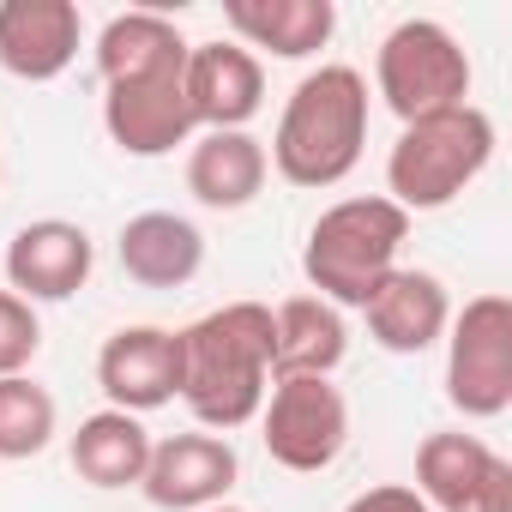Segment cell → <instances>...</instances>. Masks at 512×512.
Listing matches in <instances>:
<instances>
[{
    "instance_id": "obj_16",
    "label": "cell",
    "mask_w": 512,
    "mask_h": 512,
    "mask_svg": "<svg viewBox=\"0 0 512 512\" xmlns=\"http://www.w3.org/2000/svg\"><path fill=\"white\" fill-rule=\"evenodd\" d=\"M115 260L139 290H181L205 266V235L181 211H139L115 235Z\"/></svg>"
},
{
    "instance_id": "obj_6",
    "label": "cell",
    "mask_w": 512,
    "mask_h": 512,
    "mask_svg": "<svg viewBox=\"0 0 512 512\" xmlns=\"http://www.w3.org/2000/svg\"><path fill=\"white\" fill-rule=\"evenodd\" d=\"M446 404L470 422L512 410V302L500 290L470 296L446 326Z\"/></svg>"
},
{
    "instance_id": "obj_18",
    "label": "cell",
    "mask_w": 512,
    "mask_h": 512,
    "mask_svg": "<svg viewBox=\"0 0 512 512\" xmlns=\"http://www.w3.org/2000/svg\"><path fill=\"white\" fill-rule=\"evenodd\" d=\"M272 157L253 133H193L187 151V193L205 211H241L266 193Z\"/></svg>"
},
{
    "instance_id": "obj_24",
    "label": "cell",
    "mask_w": 512,
    "mask_h": 512,
    "mask_svg": "<svg viewBox=\"0 0 512 512\" xmlns=\"http://www.w3.org/2000/svg\"><path fill=\"white\" fill-rule=\"evenodd\" d=\"M344 512H428V506L410 482H380V488H362Z\"/></svg>"
},
{
    "instance_id": "obj_7",
    "label": "cell",
    "mask_w": 512,
    "mask_h": 512,
    "mask_svg": "<svg viewBox=\"0 0 512 512\" xmlns=\"http://www.w3.org/2000/svg\"><path fill=\"white\" fill-rule=\"evenodd\" d=\"M260 440H266L272 464H284L296 476L332 470L338 452L350 446V404L332 380L278 374L260 404Z\"/></svg>"
},
{
    "instance_id": "obj_11",
    "label": "cell",
    "mask_w": 512,
    "mask_h": 512,
    "mask_svg": "<svg viewBox=\"0 0 512 512\" xmlns=\"http://www.w3.org/2000/svg\"><path fill=\"white\" fill-rule=\"evenodd\" d=\"M97 386H103L109 410H127V416L175 404V392H181V332L121 326L97 350Z\"/></svg>"
},
{
    "instance_id": "obj_2",
    "label": "cell",
    "mask_w": 512,
    "mask_h": 512,
    "mask_svg": "<svg viewBox=\"0 0 512 512\" xmlns=\"http://www.w3.org/2000/svg\"><path fill=\"white\" fill-rule=\"evenodd\" d=\"M368 151V79L344 61L314 67L272 133V169L290 187H338Z\"/></svg>"
},
{
    "instance_id": "obj_14",
    "label": "cell",
    "mask_w": 512,
    "mask_h": 512,
    "mask_svg": "<svg viewBox=\"0 0 512 512\" xmlns=\"http://www.w3.org/2000/svg\"><path fill=\"white\" fill-rule=\"evenodd\" d=\"M85 19L73 0H0V73L49 85L79 61Z\"/></svg>"
},
{
    "instance_id": "obj_5",
    "label": "cell",
    "mask_w": 512,
    "mask_h": 512,
    "mask_svg": "<svg viewBox=\"0 0 512 512\" xmlns=\"http://www.w3.org/2000/svg\"><path fill=\"white\" fill-rule=\"evenodd\" d=\"M374 91L380 103L410 127L422 115L458 109L470 103V55L458 49V37L434 19H404L380 37L374 55Z\"/></svg>"
},
{
    "instance_id": "obj_19",
    "label": "cell",
    "mask_w": 512,
    "mask_h": 512,
    "mask_svg": "<svg viewBox=\"0 0 512 512\" xmlns=\"http://www.w3.org/2000/svg\"><path fill=\"white\" fill-rule=\"evenodd\" d=\"M350 356V326L332 302L320 296H290L272 308V362L278 374H308L332 380V368Z\"/></svg>"
},
{
    "instance_id": "obj_21",
    "label": "cell",
    "mask_w": 512,
    "mask_h": 512,
    "mask_svg": "<svg viewBox=\"0 0 512 512\" xmlns=\"http://www.w3.org/2000/svg\"><path fill=\"white\" fill-rule=\"evenodd\" d=\"M187 61V37L175 31V19L163 13H115L97 37V73L103 85H127V79H151L163 67H181Z\"/></svg>"
},
{
    "instance_id": "obj_20",
    "label": "cell",
    "mask_w": 512,
    "mask_h": 512,
    "mask_svg": "<svg viewBox=\"0 0 512 512\" xmlns=\"http://www.w3.org/2000/svg\"><path fill=\"white\" fill-rule=\"evenodd\" d=\"M67 458H73L79 482H91V488H139L145 464H151V428L127 410H97L67 440Z\"/></svg>"
},
{
    "instance_id": "obj_25",
    "label": "cell",
    "mask_w": 512,
    "mask_h": 512,
    "mask_svg": "<svg viewBox=\"0 0 512 512\" xmlns=\"http://www.w3.org/2000/svg\"><path fill=\"white\" fill-rule=\"evenodd\" d=\"M205 512H241V506H229V500H223V506H205Z\"/></svg>"
},
{
    "instance_id": "obj_15",
    "label": "cell",
    "mask_w": 512,
    "mask_h": 512,
    "mask_svg": "<svg viewBox=\"0 0 512 512\" xmlns=\"http://www.w3.org/2000/svg\"><path fill=\"white\" fill-rule=\"evenodd\" d=\"M362 320H368V338L392 356H422L446 338L452 326V296L434 272L422 266H392L380 278V290L362 302Z\"/></svg>"
},
{
    "instance_id": "obj_1",
    "label": "cell",
    "mask_w": 512,
    "mask_h": 512,
    "mask_svg": "<svg viewBox=\"0 0 512 512\" xmlns=\"http://www.w3.org/2000/svg\"><path fill=\"white\" fill-rule=\"evenodd\" d=\"M278 380L272 362V308L266 302H223L181 326V404L205 434H235L260 422V404Z\"/></svg>"
},
{
    "instance_id": "obj_23",
    "label": "cell",
    "mask_w": 512,
    "mask_h": 512,
    "mask_svg": "<svg viewBox=\"0 0 512 512\" xmlns=\"http://www.w3.org/2000/svg\"><path fill=\"white\" fill-rule=\"evenodd\" d=\"M37 350H43V320H37V308H31L25 296H13V290H0V380L25 374V368L37 362Z\"/></svg>"
},
{
    "instance_id": "obj_4",
    "label": "cell",
    "mask_w": 512,
    "mask_h": 512,
    "mask_svg": "<svg viewBox=\"0 0 512 512\" xmlns=\"http://www.w3.org/2000/svg\"><path fill=\"white\" fill-rule=\"evenodd\" d=\"M494 163V121L476 103L422 115L398 133L386 157V199L398 211H440L452 205L482 169Z\"/></svg>"
},
{
    "instance_id": "obj_10",
    "label": "cell",
    "mask_w": 512,
    "mask_h": 512,
    "mask_svg": "<svg viewBox=\"0 0 512 512\" xmlns=\"http://www.w3.org/2000/svg\"><path fill=\"white\" fill-rule=\"evenodd\" d=\"M241 476V458L223 434H169V440H151V464H145V500L163 506V512H205V506H223L229 488Z\"/></svg>"
},
{
    "instance_id": "obj_13",
    "label": "cell",
    "mask_w": 512,
    "mask_h": 512,
    "mask_svg": "<svg viewBox=\"0 0 512 512\" xmlns=\"http://www.w3.org/2000/svg\"><path fill=\"white\" fill-rule=\"evenodd\" d=\"M91 266H97V247L79 223L67 217H37L25 223L13 241H7V284L13 296H25L31 308L37 302H67L91 284Z\"/></svg>"
},
{
    "instance_id": "obj_3",
    "label": "cell",
    "mask_w": 512,
    "mask_h": 512,
    "mask_svg": "<svg viewBox=\"0 0 512 512\" xmlns=\"http://www.w3.org/2000/svg\"><path fill=\"white\" fill-rule=\"evenodd\" d=\"M404 241H410V211H398L386 193L338 199L308 229L302 272H308L314 296L344 314V308H362L380 290V278L398 266Z\"/></svg>"
},
{
    "instance_id": "obj_9",
    "label": "cell",
    "mask_w": 512,
    "mask_h": 512,
    "mask_svg": "<svg viewBox=\"0 0 512 512\" xmlns=\"http://www.w3.org/2000/svg\"><path fill=\"white\" fill-rule=\"evenodd\" d=\"M103 127L127 157H169L175 145H193L199 127L187 109V61L151 79L103 85Z\"/></svg>"
},
{
    "instance_id": "obj_12",
    "label": "cell",
    "mask_w": 512,
    "mask_h": 512,
    "mask_svg": "<svg viewBox=\"0 0 512 512\" xmlns=\"http://www.w3.org/2000/svg\"><path fill=\"white\" fill-rule=\"evenodd\" d=\"M187 109L199 133H247L266 109V67L241 43H187Z\"/></svg>"
},
{
    "instance_id": "obj_22",
    "label": "cell",
    "mask_w": 512,
    "mask_h": 512,
    "mask_svg": "<svg viewBox=\"0 0 512 512\" xmlns=\"http://www.w3.org/2000/svg\"><path fill=\"white\" fill-rule=\"evenodd\" d=\"M55 422H61V410H55V392L49 386H37L31 374L0 380V458H7V464L49 452Z\"/></svg>"
},
{
    "instance_id": "obj_17",
    "label": "cell",
    "mask_w": 512,
    "mask_h": 512,
    "mask_svg": "<svg viewBox=\"0 0 512 512\" xmlns=\"http://www.w3.org/2000/svg\"><path fill=\"white\" fill-rule=\"evenodd\" d=\"M223 25L235 31V43L253 55L266 49L278 61H308L332 43L338 31V7L332 0H229Z\"/></svg>"
},
{
    "instance_id": "obj_8",
    "label": "cell",
    "mask_w": 512,
    "mask_h": 512,
    "mask_svg": "<svg viewBox=\"0 0 512 512\" xmlns=\"http://www.w3.org/2000/svg\"><path fill=\"white\" fill-rule=\"evenodd\" d=\"M416 494L428 512H512V464L482 434H428L416 446Z\"/></svg>"
}]
</instances>
